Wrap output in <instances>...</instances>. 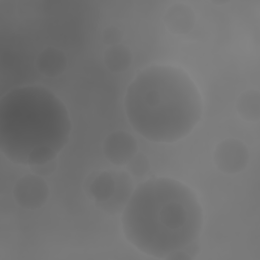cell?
<instances>
[{"label":"cell","instance_id":"1","mask_svg":"<svg viewBox=\"0 0 260 260\" xmlns=\"http://www.w3.org/2000/svg\"><path fill=\"white\" fill-rule=\"evenodd\" d=\"M126 240L159 259H193L200 251L203 213L194 191L171 178L139 184L122 211Z\"/></svg>","mask_w":260,"mask_h":260},{"label":"cell","instance_id":"2","mask_svg":"<svg viewBox=\"0 0 260 260\" xmlns=\"http://www.w3.org/2000/svg\"><path fill=\"white\" fill-rule=\"evenodd\" d=\"M124 109L133 129L152 142L188 136L202 116L200 91L190 75L173 65H151L126 90Z\"/></svg>","mask_w":260,"mask_h":260},{"label":"cell","instance_id":"3","mask_svg":"<svg viewBox=\"0 0 260 260\" xmlns=\"http://www.w3.org/2000/svg\"><path fill=\"white\" fill-rule=\"evenodd\" d=\"M72 124L65 104L42 85H22L0 101V150L12 162L35 166L56 159Z\"/></svg>","mask_w":260,"mask_h":260},{"label":"cell","instance_id":"4","mask_svg":"<svg viewBox=\"0 0 260 260\" xmlns=\"http://www.w3.org/2000/svg\"><path fill=\"white\" fill-rule=\"evenodd\" d=\"M49 186L44 177L28 174L15 183L13 198L17 205L27 210H38L43 207L49 198Z\"/></svg>","mask_w":260,"mask_h":260},{"label":"cell","instance_id":"5","mask_svg":"<svg viewBox=\"0 0 260 260\" xmlns=\"http://www.w3.org/2000/svg\"><path fill=\"white\" fill-rule=\"evenodd\" d=\"M213 161L216 168L229 175L241 173L249 161L247 146L236 138H229L218 143L213 151Z\"/></svg>","mask_w":260,"mask_h":260},{"label":"cell","instance_id":"6","mask_svg":"<svg viewBox=\"0 0 260 260\" xmlns=\"http://www.w3.org/2000/svg\"><path fill=\"white\" fill-rule=\"evenodd\" d=\"M138 152L136 139L124 130L110 133L103 142L105 157L115 166L127 165Z\"/></svg>","mask_w":260,"mask_h":260},{"label":"cell","instance_id":"7","mask_svg":"<svg viewBox=\"0 0 260 260\" xmlns=\"http://www.w3.org/2000/svg\"><path fill=\"white\" fill-rule=\"evenodd\" d=\"M162 20L171 32L175 35H186L195 25V13L188 4L177 2L166 10Z\"/></svg>","mask_w":260,"mask_h":260},{"label":"cell","instance_id":"8","mask_svg":"<svg viewBox=\"0 0 260 260\" xmlns=\"http://www.w3.org/2000/svg\"><path fill=\"white\" fill-rule=\"evenodd\" d=\"M36 66L42 75L57 77L64 73L67 67V58L62 50L55 47H47L39 53L36 59Z\"/></svg>","mask_w":260,"mask_h":260},{"label":"cell","instance_id":"9","mask_svg":"<svg viewBox=\"0 0 260 260\" xmlns=\"http://www.w3.org/2000/svg\"><path fill=\"white\" fill-rule=\"evenodd\" d=\"M133 191V182L130 175L124 171H116V190L111 199L105 203L101 209L109 213L123 211Z\"/></svg>","mask_w":260,"mask_h":260},{"label":"cell","instance_id":"10","mask_svg":"<svg viewBox=\"0 0 260 260\" xmlns=\"http://www.w3.org/2000/svg\"><path fill=\"white\" fill-rule=\"evenodd\" d=\"M115 190L116 171H103L88 184V194L100 208L111 199Z\"/></svg>","mask_w":260,"mask_h":260},{"label":"cell","instance_id":"11","mask_svg":"<svg viewBox=\"0 0 260 260\" xmlns=\"http://www.w3.org/2000/svg\"><path fill=\"white\" fill-rule=\"evenodd\" d=\"M104 62L111 72L122 73L131 65L132 53L130 49L123 44L110 46L104 52Z\"/></svg>","mask_w":260,"mask_h":260},{"label":"cell","instance_id":"12","mask_svg":"<svg viewBox=\"0 0 260 260\" xmlns=\"http://www.w3.org/2000/svg\"><path fill=\"white\" fill-rule=\"evenodd\" d=\"M238 115L247 122L256 123L260 119V94L257 89H248L241 93L236 102Z\"/></svg>","mask_w":260,"mask_h":260},{"label":"cell","instance_id":"13","mask_svg":"<svg viewBox=\"0 0 260 260\" xmlns=\"http://www.w3.org/2000/svg\"><path fill=\"white\" fill-rule=\"evenodd\" d=\"M130 174L135 177H143L150 169V164L147 156L141 152H137L133 158L127 164Z\"/></svg>","mask_w":260,"mask_h":260},{"label":"cell","instance_id":"14","mask_svg":"<svg viewBox=\"0 0 260 260\" xmlns=\"http://www.w3.org/2000/svg\"><path fill=\"white\" fill-rule=\"evenodd\" d=\"M102 38H103V42L109 47L118 45V44H121L122 31L116 26H108L107 28L104 29Z\"/></svg>","mask_w":260,"mask_h":260},{"label":"cell","instance_id":"15","mask_svg":"<svg viewBox=\"0 0 260 260\" xmlns=\"http://www.w3.org/2000/svg\"><path fill=\"white\" fill-rule=\"evenodd\" d=\"M56 168H57L56 159L50 160V161H47V162H44V164H40V165H35V166L30 167L32 173L36 174V175H39L41 177L50 176L51 174L54 173Z\"/></svg>","mask_w":260,"mask_h":260}]
</instances>
